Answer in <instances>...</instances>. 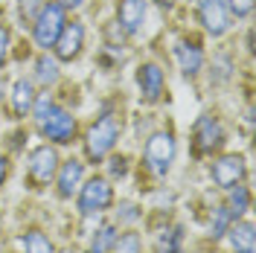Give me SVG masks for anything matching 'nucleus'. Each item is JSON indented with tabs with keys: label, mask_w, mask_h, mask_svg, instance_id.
Returning a JSON list of instances; mask_svg holds the SVG:
<instances>
[{
	"label": "nucleus",
	"mask_w": 256,
	"mask_h": 253,
	"mask_svg": "<svg viewBox=\"0 0 256 253\" xmlns=\"http://www.w3.org/2000/svg\"><path fill=\"white\" fill-rule=\"evenodd\" d=\"M143 160L148 166V172L154 174H166L172 160H175V137L169 131H158L146 140V152H143Z\"/></svg>",
	"instance_id": "7ed1b4c3"
},
{
	"label": "nucleus",
	"mask_w": 256,
	"mask_h": 253,
	"mask_svg": "<svg viewBox=\"0 0 256 253\" xmlns=\"http://www.w3.org/2000/svg\"><path fill=\"white\" fill-rule=\"evenodd\" d=\"M114 201V190L105 178H90L79 192V210L84 216H94V212H105Z\"/></svg>",
	"instance_id": "0eeeda50"
},
{
	"label": "nucleus",
	"mask_w": 256,
	"mask_h": 253,
	"mask_svg": "<svg viewBox=\"0 0 256 253\" xmlns=\"http://www.w3.org/2000/svg\"><path fill=\"white\" fill-rule=\"evenodd\" d=\"M116 15H120V30L128 32V35H134V32L143 26V18H146V0H120V9H116Z\"/></svg>",
	"instance_id": "f8f14e48"
},
{
	"label": "nucleus",
	"mask_w": 256,
	"mask_h": 253,
	"mask_svg": "<svg viewBox=\"0 0 256 253\" xmlns=\"http://www.w3.org/2000/svg\"><path fill=\"white\" fill-rule=\"evenodd\" d=\"M111 253H140V236L137 233H126V236H116Z\"/></svg>",
	"instance_id": "b1692460"
},
{
	"label": "nucleus",
	"mask_w": 256,
	"mask_h": 253,
	"mask_svg": "<svg viewBox=\"0 0 256 253\" xmlns=\"http://www.w3.org/2000/svg\"><path fill=\"white\" fill-rule=\"evenodd\" d=\"M41 9H44V0H20V3H18V15L24 20V26H26V24L32 26V20L38 18Z\"/></svg>",
	"instance_id": "5701e85b"
},
{
	"label": "nucleus",
	"mask_w": 256,
	"mask_h": 253,
	"mask_svg": "<svg viewBox=\"0 0 256 253\" xmlns=\"http://www.w3.org/2000/svg\"><path fill=\"white\" fill-rule=\"evenodd\" d=\"M82 174H84V163L76 158L64 160L62 166V174H58V195L62 198H73V192L79 190L82 184Z\"/></svg>",
	"instance_id": "ddd939ff"
},
{
	"label": "nucleus",
	"mask_w": 256,
	"mask_h": 253,
	"mask_svg": "<svg viewBox=\"0 0 256 253\" xmlns=\"http://www.w3.org/2000/svg\"><path fill=\"white\" fill-rule=\"evenodd\" d=\"M180 242H184V230L180 227H169L158 238V253H180Z\"/></svg>",
	"instance_id": "a211bd4d"
},
{
	"label": "nucleus",
	"mask_w": 256,
	"mask_h": 253,
	"mask_svg": "<svg viewBox=\"0 0 256 253\" xmlns=\"http://www.w3.org/2000/svg\"><path fill=\"white\" fill-rule=\"evenodd\" d=\"M64 24H67V18H64L62 3H56V0H52V3H44V9L38 12L35 20H32V38H35V44L41 50H50L58 41Z\"/></svg>",
	"instance_id": "f03ea898"
},
{
	"label": "nucleus",
	"mask_w": 256,
	"mask_h": 253,
	"mask_svg": "<svg viewBox=\"0 0 256 253\" xmlns=\"http://www.w3.org/2000/svg\"><path fill=\"white\" fill-rule=\"evenodd\" d=\"M6 174H9V160L0 158V186H3V180H6Z\"/></svg>",
	"instance_id": "c756f323"
},
{
	"label": "nucleus",
	"mask_w": 256,
	"mask_h": 253,
	"mask_svg": "<svg viewBox=\"0 0 256 253\" xmlns=\"http://www.w3.org/2000/svg\"><path fill=\"white\" fill-rule=\"evenodd\" d=\"M230 242H233V250L236 253H254V224L242 222L230 230Z\"/></svg>",
	"instance_id": "dca6fc26"
},
{
	"label": "nucleus",
	"mask_w": 256,
	"mask_h": 253,
	"mask_svg": "<svg viewBox=\"0 0 256 253\" xmlns=\"http://www.w3.org/2000/svg\"><path fill=\"white\" fill-rule=\"evenodd\" d=\"M58 3H62L64 9H79V6L84 3V0H58Z\"/></svg>",
	"instance_id": "7c9ffc66"
},
{
	"label": "nucleus",
	"mask_w": 256,
	"mask_h": 253,
	"mask_svg": "<svg viewBox=\"0 0 256 253\" xmlns=\"http://www.w3.org/2000/svg\"><path fill=\"white\" fill-rule=\"evenodd\" d=\"M38 131L47 137V140L52 142H70L73 137H76V116L73 114H67L64 108H50L41 120H38Z\"/></svg>",
	"instance_id": "39448f33"
},
{
	"label": "nucleus",
	"mask_w": 256,
	"mask_h": 253,
	"mask_svg": "<svg viewBox=\"0 0 256 253\" xmlns=\"http://www.w3.org/2000/svg\"><path fill=\"white\" fill-rule=\"evenodd\" d=\"M242 178H244V160L239 154H224L212 163V180L224 186V190H230V186H236Z\"/></svg>",
	"instance_id": "9d476101"
},
{
	"label": "nucleus",
	"mask_w": 256,
	"mask_h": 253,
	"mask_svg": "<svg viewBox=\"0 0 256 253\" xmlns=\"http://www.w3.org/2000/svg\"><path fill=\"white\" fill-rule=\"evenodd\" d=\"M114 242H116V230H114L111 224H105V227L96 230V236H94V242H90V250L88 253H111Z\"/></svg>",
	"instance_id": "f3484780"
},
{
	"label": "nucleus",
	"mask_w": 256,
	"mask_h": 253,
	"mask_svg": "<svg viewBox=\"0 0 256 253\" xmlns=\"http://www.w3.org/2000/svg\"><path fill=\"white\" fill-rule=\"evenodd\" d=\"M160 6H172V0H158Z\"/></svg>",
	"instance_id": "473e14b6"
},
{
	"label": "nucleus",
	"mask_w": 256,
	"mask_h": 253,
	"mask_svg": "<svg viewBox=\"0 0 256 253\" xmlns=\"http://www.w3.org/2000/svg\"><path fill=\"white\" fill-rule=\"evenodd\" d=\"M137 84H140V94L146 102H158L163 94V70L158 64H143L137 70Z\"/></svg>",
	"instance_id": "9b49d317"
},
{
	"label": "nucleus",
	"mask_w": 256,
	"mask_h": 253,
	"mask_svg": "<svg viewBox=\"0 0 256 253\" xmlns=\"http://www.w3.org/2000/svg\"><path fill=\"white\" fill-rule=\"evenodd\" d=\"M192 142H195V154H212V152H218L224 146L222 122H218L212 114L198 116V122L192 128Z\"/></svg>",
	"instance_id": "423d86ee"
},
{
	"label": "nucleus",
	"mask_w": 256,
	"mask_h": 253,
	"mask_svg": "<svg viewBox=\"0 0 256 253\" xmlns=\"http://www.w3.org/2000/svg\"><path fill=\"white\" fill-rule=\"evenodd\" d=\"M32 102H35V90H32L30 79H18L12 84V111L15 116H26L32 111Z\"/></svg>",
	"instance_id": "2eb2a0df"
},
{
	"label": "nucleus",
	"mask_w": 256,
	"mask_h": 253,
	"mask_svg": "<svg viewBox=\"0 0 256 253\" xmlns=\"http://www.w3.org/2000/svg\"><path fill=\"white\" fill-rule=\"evenodd\" d=\"M0 230H3V218H0Z\"/></svg>",
	"instance_id": "72a5a7b5"
},
{
	"label": "nucleus",
	"mask_w": 256,
	"mask_h": 253,
	"mask_svg": "<svg viewBox=\"0 0 256 253\" xmlns=\"http://www.w3.org/2000/svg\"><path fill=\"white\" fill-rule=\"evenodd\" d=\"M175 56H178V64H180L184 76H195L201 70V64H204V52H201V47L195 41H180L175 47Z\"/></svg>",
	"instance_id": "4468645a"
},
{
	"label": "nucleus",
	"mask_w": 256,
	"mask_h": 253,
	"mask_svg": "<svg viewBox=\"0 0 256 253\" xmlns=\"http://www.w3.org/2000/svg\"><path fill=\"white\" fill-rule=\"evenodd\" d=\"M116 137H120V126H116V120L111 114L96 120L90 126V131H88V137H84V154H88V160H94V163L105 160L108 152L116 146Z\"/></svg>",
	"instance_id": "f257e3e1"
},
{
	"label": "nucleus",
	"mask_w": 256,
	"mask_h": 253,
	"mask_svg": "<svg viewBox=\"0 0 256 253\" xmlns=\"http://www.w3.org/2000/svg\"><path fill=\"white\" fill-rule=\"evenodd\" d=\"M3 94H6V84H3V79H0V102H3Z\"/></svg>",
	"instance_id": "2f4dec72"
},
{
	"label": "nucleus",
	"mask_w": 256,
	"mask_h": 253,
	"mask_svg": "<svg viewBox=\"0 0 256 253\" xmlns=\"http://www.w3.org/2000/svg\"><path fill=\"white\" fill-rule=\"evenodd\" d=\"M230 222H233V212L227 206H218L212 210V218H210V236L212 238H222L227 230H230Z\"/></svg>",
	"instance_id": "6ab92c4d"
},
{
	"label": "nucleus",
	"mask_w": 256,
	"mask_h": 253,
	"mask_svg": "<svg viewBox=\"0 0 256 253\" xmlns=\"http://www.w3.org/2000/svg\"><path fill=\"white\" fill-rule=\"evenodd\" d=\"M52 108V99H50V94H41L35 102H32V111H35V120H41L44 114Z\"/></svg>",
	"instance_id": "a878e982"
},
{
	"label": "nucleus",
	"mask_w": 256,
	"mask_h": 253,
	"mask_svg": "<svg viewBox=\"0 0 256 253\" xmlns=\"http://www.w3.org/2000/svg\"><path fill=\"white\" fill-rule=\"evenodd\" d=\"M116 212H120V218H122V222H134V218H140V210H137L134 204H120Z\"/></svg>",
	"instance_id": "bb28decb"
},
{
	"label": "nucleus",
	"mask_w": 256,
	"mask_h": 253,
	"mask_svg": "<svg viewBox=\"0 0 256 253\" xmlns=\"http://www.w3.org/2000/svg\"><path fill=\"white\" fill-rule=\"evenodd\" d=\"M82 44H84V26L79 20H73V24H64L62 35H58V41L52 47H56V56L62 62H73L82 52Z\"/></svg>",
	"instance_id": "1a4fd4ad"
},
{
	"label": "nucleus",
	"mask_w": 256,
	"mask_h": 253,
	"mask_svg": "<svg viewBox=\"0 0 256 253\" xmlns=\"http://www.w3.org/2000/svg\"><path fill=\"white\" fill-rule=\"evenodd\" d=\"M248 206H250V192L244 190V186H239V184H236V190L230 186V206H227V210L233 212V218H236V216H242Z\"/></svg>",
	"instance_id": "412c9836"
},
{
	"label": "nucleus",
	"mask_w": 256,
	"mask_h": 253,
	"mask_svg": "<svg viewBox=\"0 0 256 253\" xmlns=\"http://www.w3.org/2000/svg\"><path fill=\"white\" fill-rule=\"evenodd\" d=\"M126 172H128L126 158H114V160H111V174H114V178H122Z\"/></svg>",
	"instance_id": "c85d7f7f"
},
{
	"label": "nucleus",
	"mask_w": 256,
	"mask_h": 253,
	"mask_svg": "<svg viewBox=\"0 0 256 253\" xmlns=\"http://www.w3.org/2000/svg\"><path fill=\"white\" fill-rule=\"evenodd\" d=\"M35 67H38V73H35V76H38V82L50 84V82L58 79V64H56V58H50V56H41Z\"/></svg>",
	"instance_id": "4be33fe9"
},
{
	"label": "nucleus",
	"mask_w": 256,
	"mask_h": 253,
	"mask_svg": "<svg viewBox=\"0 0 256 253\" xmlns=\"http://www.w3.org/2000/svg\"><path fill=\"white\" fill-rule=\"evenodd\" d=\"M58 172V154L52 146H38L30 152V163H26V174H30V184L35 190H44L50 180Z\"/></svg>",
	"instance_id": "20e7f679"
},
{
	"label": "nucleus",
	"mask_w": 256,
	"mask_h": 253,
	"mask_svg": "<svg viewBox=\"0 0 256 253\" xmlns=\"http://www.w3.org/2000/svg\"><path fill=\"white\" fill-rule=\"evenodd\" d=\"M198 18L210 35H224L230 30V9L224 0H201L198 3Z\"/></svg>",
	"instance_id": "6e6552de"
},
{
	"label": "nucleus",
	"mask_w": 256,
	"mask_h": 253,
	"mask_svg": "<svg viewBox=\"0 0 256 253\" xmlns=\"http://www.w3.org/2000/svg\"><path fill=\"white\" fill-rule=\"evenodd\" d=\"M24 248H26V253H56L52 250V242L44 233H38V230H32V233L24 236Z\"/></svg>",
	"instance_id": "aec40b11"
},
{
	"label": "nucleus",
	"mask_w": 256,
	"mask_h": 253,
	"mask_svg": "<svg viewBox=\"0 0 256 253\" xmlns=\"http://www.w3.org/2000/svg\"><path fill=\"white\" fill-rule=\"evenodd\" d=\"M6 50H9V30L0 24V67L6 62Z\"/></svg>",
	"instance_id": "cd10ccee"
},
{
	"label": "nucleus",
	"mask_w": 256,
	"mask_h": 253,
	"mask_svg": "<svg viewBox=\"0 0 256 253\" xmlns=\"http://www.w3.org/2000/svg\"><path fill=\"white\" fill-rule=\"evenodd\" d=\"M227 9L236 12V18H244L254 12V0H227Z\"/></svg>",
	"instance_id": "393cba45"
}]
</instances>
